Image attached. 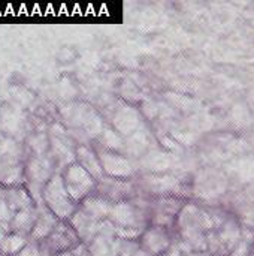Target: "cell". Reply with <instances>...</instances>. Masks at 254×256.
Here are the masks:
<instances>
[{
	"label": "cell",
	"instance_id": "1",
	"mask_svg": "<svg viewBox=\"0 0 254 256\" xmlns=\"http://www.w3.org/2000/svg\"><path fill=\"white\" fill-rule=\"evenodd\" d=\"M42 202L58 220L63 222H67L78 210L76 202L66 190L63 177L58 174L52 176L42 188Z\"/></svg>",
	"mask_w": 254,
	"mask_h": 256
},
{
	"label": "cell",
	"instance_id": "2",
	"mask_svg": "<svg viewBox=\"0 0 254 256\" xmlns=\"http://www.w3.org/2000/svg\"><path fill=\"white\" fill-rule=\"evenodd\" d=\"M177 243L175 228L148 226L139 237V244L153 256H162Z\"/></svg>",
	"mask_w": 254,
	"mask_h": 256
},
{
	"label": "cell",
	"instance_id": "3",
	"mask_svg": "<svg viewBox=\"0 0 254 256\" xmlns=\"http://www.w3.org/2000/svg\"><path fill=\"white\" fill-rule=\"evenodd\" d=\"M63 182L67 194L75 202L82 201L88 196L90 190H93V178L79 164H73L66 170Z\"/></svg>",
	"mask_w": 254,
	"mask_h": 256
},
{
	"label": "cell",
	"instance_id": "4",
	"mask_svg": "<svg viewBox=\"0 0 254 256\" xmlns=\"http://www.w3.org/2000/svg\"><path fill=\"white\" fill-rule=\"evenodd\" d=\"M27 238L18 236V234H7V237L3 240V243L0 244V255L1 256H13L18 255L19 250L27 244Z\"/></svg>",
	"mask_w": 254,
	"mask_h": 256
}]
</instances>
